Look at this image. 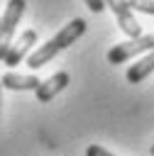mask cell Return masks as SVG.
<instances>
[{
    "label": "cell",
    "instance_id": "obj_1",
    "mask_svg": "<svg viewBox=\"0 0 154 156\" xmlns=\"http://www.w3.org/2000/svg\"><path fill=\"white\" fill-rule=\"evenodd\" d=\"M86 32V22L81 20V17H73L68 24H64L49 41H44V44H39V49L37 51H32L29 56H27V66L32 68V71H37V68H42L44 63H49L61 49H66V46H71L81 34Z\"/></svg>",
    "mask_w": 154,
    "mask_h": 156
},
{
    "label": "cell",
    "instance_id": "obj_2",
    "mask_svg": "<svg viewBox=\"0 0 154 156\" xmlns=\"http://www.w3.org/2000/svg\"><path fill=\"white\" fill-rule=\"evenodd\" d=\"M24 7H27L24 0H10L7 7H5V15L0 17V61H5V56L12 46L15 29L22 20V15H24Z\"/></svg>",
    "mask_w": 154,
    "mask_h": 156
},
{
    "label": "cell",
    "instance_id": "obj_3",
    "mask_svg": "<svg viewBox=\"0 0 154 156\" xmlns=\"http://www.w3.org/2000/svg\"><path fill=\"white\" fill-rule=\"evenodd\" d=\"M144 51H154V32L142 34V37L130 39V41H122V44H115L108 51V61L110 63H125V61H130Z\"/></svg>",
    "mask_w": 154,
    "mask_h": 156
},
{
    "label": "cell",
    "instance_id": "obj_4",
    "mask_svg": "<svg viewBox=\"0 0 154 156\" xmlns=\"http://www.w3.org/2000/svg\"><path fill=\"white\" fill-rule=\"evenodd\" d=\"M105 5L115 12L120 29H122L130 39L142 37V24H139V22H137V17L132 15V7H130V2H127V0H105Z\"/></svg>",
    "mask_w": 154,
    "mask_h": 156
},
{
    "label": "cell",
    "instance_id": "obj_5",
    "mask_svg": "<svg viewBox=\"0 0 154 156\" xmlns=\"http://www.w3.org/2000/svg\"><path fill=\"white\" fill-rule=\"evenodd\" d=\"M34 44H37V32H34V29H24V32L20 34V39L12 41V46H10L7 56H5V63H7V66H17V63L29 54V49H32Z\"/></svg>",
    "mask_w": 154,
    "mask_h": 156
},
{
    "label": "cell",
    "instance_id": "obj_6",
    "mask_svg": "<svg viewBox=\"0 0 154 156\" xmlns=\"http://www.w3.org/2000/svg\"><path fill=\"white\" fill-rule=\"evenodd\" d=\"M68 80H71V76H68L66 71H59V73L49 76V78L42 80V85L34 90V93H37V100H39V102H49L54 95H59V93L68 85Z\"/></svg>",
    "mask_w": 154,
    "mask_h": 156
},
{
    "label": "cell",
    "instance_id": "obj_7",
    "mask_svg": "<svg viewBox=\"0 0 154 156\" xmlns=\"http://www.w3.org/2000/svg\"><path fill=\"white\" fill-rule=\"evenodd\" d=\"M0 85L10 88V90H37L42 85V80L37 76H22V73H5L0 78Z\"/></svg>",
    "mask_w": 154,
    "mask_h": 156
},
{
    "label": "cell",
    "instance_id": "obj_8",
    "mask_svg": "<svg viewBox=\"0 0 154 156\" xmlns=\"http://www.w3.org/2000/svg\"><path fill=\"white\" fill-rule=\"evenodd\" d=\"M152 71H154V51H149V54L142 56L137 63H132V66L125 71V78H127V83H142Z\"/></svg>",
    "mask_w": 154,
    "mask_h": 156
},
{
    "label": "cell",
    "instance_id": "obj_9",
    "mask_svg": "<svg viewBox=\"0 0 154 156\" xmlns=\"http://www.w3.org/2000/svg\"><path fill=\"white\" fill-rule=\"evenodd\" d=\"M132 10L144 12V15H154V0H127Z\"/></svg>",
    "mask_w": 154,
    "mask_h": 156
},
{
    "label": "cell",
    "instance_id": "obj_10",
    "mask_svg": "<svg viewBox=\"0 0 154 156\" xmlns=\"http://www.w3.org/2000/svg\"><path fill=\"white\" fill-rule=\"evenodd\" d=\"M86 156H115V154H110L105 146H98V144H90L88 149H86Z\"/></svg>",
    "mask_w": 154,
    "mask_h": 156
},
{
    "label": "cell",
    "instance_id": "obj_11",
    "mask_svg": "<svg viewBox=\"0 0 154 156\" xmlns=\"http://www.w3.org/2000/svg\"><path fill=\"white\" fill-rule=\"evenodd\" d=\"M83 2H86V5H88V10H90V12H95V15L105 10V0H83Z\"/></svg>",
    "mask_w": 154,
    "mask_h": 156
},
{
    "label": "cell",
    "instance_id": "obj_12",
    "mask_svg": "<svg viewBox=\"0 0 154 156\" xmlns=\"http://www.w3.org/2000/svg\"><path fill=\"white\" fill-rule=\"evenodd\" d=\"M152 156H154V146H152Z\"/></svg>",
    "mask_w": 154,
    "mask_h": 156
}]
</instances>
